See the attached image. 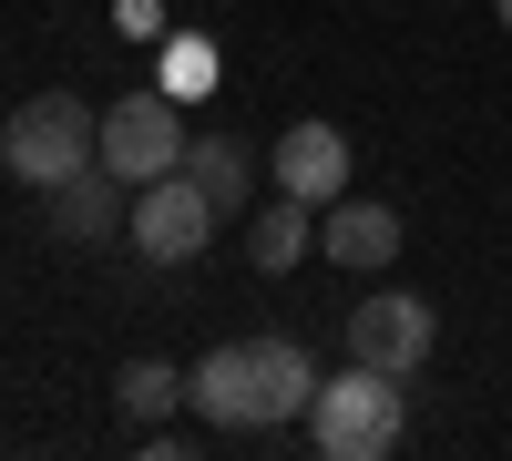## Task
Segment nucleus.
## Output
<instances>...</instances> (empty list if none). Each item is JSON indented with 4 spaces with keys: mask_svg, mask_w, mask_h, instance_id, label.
I'll use <instances>...</instances> for the list:
<instances>
[{
    "mask_svg": "<svg viewBox=\"0 0 512 461\" xmlns=\"http://www.w3.org/2000/svg\"><path fill=\"white\" fill-rule=\"evenodd\" d=\"M277 195L338 205V195H349V134H338V123H287V144H277Z\"/></svg>",
    "mask_w": 512,
    "mask_h": 461,
    "instance_id": "8",
    "label": "nucleus"
},
{
    "mask_svg": "<svg viewBox=\"0 0 512 461\" xmlns=\"http://www.w3.org/2000/svg\"><path fill=\"white\" fill-rule=\"evenodd\" d=\"M113 390H123V421H144V431H154L164 410L185 400V369H164V359H123V380H113Z\"/></svg>",
    "mask_w": 512,
    "mask_h": 461,
    "instance_id": "12",
    "label": "nucleus"
},
{
    "mask_svg": "<svg viewBox=\"0 0 512 461\" xmlns=\"http://www.w3.org/2000/svg\"><path fill=\"white\" fill-rule=\"evenodd\" d=\"M82 164H103V113L82 93H31L11 123H0V175H21L31 195L72 185Z\"/></svg>",
    "mask_w": 512,
    "mask_h": 461,
    "instance_id": "2",
    "label": "nucleus"
},
{
    "mask_svg": "<svg viewBox=\"0 0 512 461\" xmlns=\"http://www.w3.org/2000/svg\"><path fill=\"white\" fill-rule=\"evenodd\" d=\"M431 349H441V318H431V298H410V287H379L369 308H349V359L390 369V380H410Z\"/></svg>",
    "mask_w": 512,
    "mask_h": 461,
    "instance_id": "6",
    "label": "nucleus"
},
{
    "mask_svg": "<svg viewBox=\"0 0 512 461\" xmlns=\"http://www.w3.org/2000/svg\"><path fill=\"white\" fill-rule=\"evenodd\" d=\"M318 257H338L349 277L390 267V257H400V216H390L379 195H338V205H328V226H318Z\"/></svg>",
    "mask_w": 512,
    "mask_h": 461,
    "instance_id": "9",
    "label": "nucleus"
},
{
    "mask_svg": "<svg viewBox=\"0 0 512 461\" xmlns=\"http://www.w3.org/2000/svg\"><path fill=\"white\" fill-rule=\"evenodd\" d=\"M185 175L236 216V205L256 195V144H246V134H205V144H185Z\"/></svg>",
    "mask_w": 512,
    "mask_h": 461,
    "instance_id": "11",
    "label": "nucleus"
},
{
    "mask_svg": "<svg viewBox=\"0 0 512 461\" xmlns=\"http://www.w3.org/2000/svg\"><path fill=\"white\" fill-rule=\"evenodd\" d=\"M308 441H318L328 461H379V451H400V380H390V369H369V359H349L338 380H318Z\"/></svg>",
    "mask_w": 512,
    "mask_h": 461,
    "instance_id": "3",
    "label": "nucleus"
},
{
    "mask_svg": "<svg viewBox=\"0 0 512 461\" xmlns=\"http://www.w3.org/2000/svg\"><path fill=\"white\" fill-rule=\"evenodd\" d=\"M185 400L216 431H267V421H287V410L318 400V369H308L297 339H226V349H205L185 369Z\"/></svg>",
    "mask_w": 512,
    "mask_h": 461,
    "instance_id": "1",
    "label": "nucleus"
},
{
    "mask_svg": "<svg viewBox=\"0 0 512 461\" xmlns=\"http://www.w3.org/2000/svg\"><path fill=\"white\" fill-rule=\"evenodd\" d=\"M103 164L123 185H154V175H175L185 164V123H175V93H123L103 113Z\"/></svg>",
    "mask_w": 512,
    "mask_h": 461,
    "instance_id": "5",
    "label": "nucleus"
},
{
    "mask_svg": "<svg viewBox=\"0 0 512 461\" xmlns=\"http://www.w3.org/2000/svg\"><path fill=\"white\" fill-rule=\"evenodd\" d=\"M41 205H52V236H62V246H103L123 216H134V185H123L113 164H82V175H72V185H52Z\"/></svg>",
    "mask_w": 512,
    "mask_h": 461,
    "instance_id": "7",
    "label": "nucleus"
},
{
    "mask_svg": "<svg viewBox=\"0 0 512 461\" xmlns=\"http://www.w3.org/2000/svg\"><path fill=\"white\" fill-rule=\"evenodd\" d=\"M308 246H318V205H308V195H277L267 216L246 226V257L267 267V277H287L297 257H308Z\"/></svg>",
    "mask_w": 512,
    "mask_h": 461,
    "instance_id": "10",
    "label": "nucleus"
},
{
    "mask_svg": "<svg viewBox=\"0 0 512 461\" xmlns=\"http://www.w3.org/2000/svg\"><path fill=\"white\" fill-rule=\"evenodd\" d=\"M216 41H205V31H175V41H164V82H154V93H175V103H195V93H216Z\"/></svg>",
    "mask_w": 512,
    "mask_h": 461,
    "instance_id": "13",
    "label": "nucleus"
},
{
    "mask_svg": "<svg viewBox=\"0 0 512 461\" xmlns=\"http://www.w3.org/2000/svg\"><path fill=\"white\" fill-rule=\"evenodd\" d=\"M113 21H123V41H164V0H113Z\"/></svg>",
    "mask_w": 512,
    "mask_h": 461,
    "instance_id": "14",
    "label": "nucleus"
},
{
    "mask_svg": "<svg viewBox=\"0 0 512 461\" xmlns=\"http://www.w3.org/2000/svg\"><path fill=\"white\" fill-rule=\"evenodd\" d=\"M492 11H502V31H512V0H492Z\"/></svg>",
    "mask_w": 512,
    "mask_h": 461,
    "instance_id": "15",
    "label": "nucleus"
},
{
    "mask_svg": "<svg viewBox=\"0 0 512 461\" xmlns=\"http://www.w3.org/2000/svg\"><path fill=\"white\" fill-rule=\"evenodd\" d=\"M226 226V205L205 195L185 164L175 175H154V185H134V216H123V246H134L144 267H185V257H205V236Z\"/></svg>",
    "mask_w": 512,
    "mask_h": 461,
    "instance_id": "4",
    "label": "nucleus"
}]
</instances>
